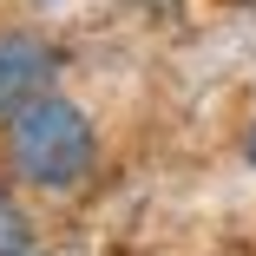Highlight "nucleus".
I'll return each instance as SVG.
<instances>
[{
	"instance_id": "1",
	"label": "nucleus",
	"mask_w": 256,
	"mask_h": 256,
	"mask_svg": "<svg viewBox=\"0 0 256 256\" xmlns=\"http://www.w3.org/2000/svg\"><path fill=\"white\" fill-rule=\"evenodd\" d=\"M92 158H98V138L72 98L40 92L7 118V164L33 190H79L92 178Z\"/></svg>"
},
{
	"instance_id": "2",
	"label": "nucleus",
	"mask_w": 256,
	"mask_h": 256,
	"mask_svg": "<svg viewBox=\"0 0 256 256\" xmlns=\"http://www.w3.org/2000/svg\"><path fill=\"white\" fill-rule=\"evenodd\" d=\"M53 66H60V53L40 33H0V118H14L26 98L53 86Z\"/></svg>"
},
{
	"instance_id": "3",
	"label": "nucleus",
	"mask_w": 256,
	"mask_h": 256,
	"mask_svg": "<svg viewBox=\"0 0 256 256\" xmlns=\"http://www.w3.org/2000/svg\"><path fill=\"white\" fill-rule=\"evenodd\" d=\"M0 256H33V217L0 190Z\"/></svg>"
},
{
	"instance_id": "4",
	"label": "nucleus",
	"mask_w": 256,
	"mask_h": 256,
	"mask_svg": "<svg viewBox=\"0 0 256 256\" xmlns=\"http://www.w3.org/2000/svg\"><path fill=\"white\" fill-rule=\"evenodd\" d=\"M250 158H256V132H250Z\"/></svg>"
}]
</instances>
